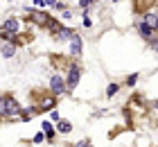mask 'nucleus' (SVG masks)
<instances>
[{
	"mask_svg": "<svg viewBox=\"0 0 158 147\" xmlns=\"http://www.w3.org/2000/svg\"><path fill=\"white\" fill-rule=\"evenodd\" d=\"M50 86H52V93H54V95H63V93H66V82H63L61 75H52Z\"/></svg>",
	"mask_w": 158,
	"mask_h": 147,
	"instance_id": "f257e3e1",
	"label": "nucleus"
},
{
	"mask_svg": "<svg viewBox=\"0 0 158 147\" xmlns=\"http://www.w3.org/2000/svg\"><path fill=\"white\" fill-rule=\"evenodd\" d=\"M18 113H20L18 102L14 100V97H9V95H7V113H5V118H18Z\"/></svg>",
	"mask_w": 158,
	"mask_h": 147,
	"instance_id": "f03ea898",
	"label": "nucleus"
},
{
	"mask_svg": "<svg viewBox=\"0 0 158 147\" xmlns=\"http://www.w3.org/2000/svg\"><path fill=\"white\" fill-rule=\"evenodd\" d=\"M79 75H81L79 66H77V63H73V66H70V70H68V88H75V86H77Z\"/></svg>",
	"mask_w": 158,
	"mask_h": 147,
	"instance_id": "7ed1b4c3",
	"label": "nucleus"
},
{
	"mask_svg": "<svg viewBox=\"0 0 158 147\" xmlns=\"http://www.w3.org/2000/svg\"><path fill=\"white\" fill-rule=\"evenodd\" d=\"M27 14H30V18L34 20L36 25H50V16H45V14H41V11H34V9H27Z\"/></svg>",
	"mask_w": 158,
	"mask_h": 147,
	"instance_id": "20e7f679",
	"label": "nucleus"
},
{
	"mask_svg": "<svg viewBox=\"0 0 158 147\" xmlns=\"http://www.w3.org/2000/svg\"><path fill=\"white\" fill-rule=\"evenodd\" d=\"M18 27H20V23H18L16 18H7L5 25H2V34H7V36H9V34H16Z\"/></svg>",
	"mask_w": 158,
	"mask_h": 147,
	"instance_id": "39448f33",
	"label": "nucleus"
},
{
	"mask_svg": "<svg viewBox=\"0 0 158 147\" xmlns=\"http://www.w3.org/2000/svg\"><path fill=\"white\" fill-rule=\"evenodd\" d=\"M147 27H152L154 32H156V27H158V14H154V11H149V14H145V20H142Z\"/></svg>",
	"mask_w": 158,
	"mask_h": 147,
	"instance_id": "423d86ee",
	"label": "nucleus"
},
{
	"mask_svg": "<svg viewBox=\"0 0 158 147\" xmlns=\"http://www.w3.org/2000/svg\"><path fill=\"white\" fill-rule=\"evenodd\" d=\"M138 32L145 36L147 41H152V36H154V29H152V27H147L145 23H142V20H138Z\"/></svg>",
	"mask_w": 158,
	"mask_h": 147,
	"instance_id": "0eeeda50",
	"label": "nucleus"
},
{
	"mask_svg": "<svg viewBox=\"0 0 158 147\" xmlns=\"http://www.w3.org/2000/svg\"><path fill=\"white\" fill-rule=\"evenodd\" d=\"M54 39L56 41H66V39H73V32H70V29H63V27H59L54 32Z\"/></svg>",
	"mask_w": 158,
	"mask_h": 147,
	"instance_id": "6e6552de",
	"label": "nucleus"
},
{
	"mask_svg": "<svg viewBox=\"0 0 158 147\" xmlns=\"http://www.w3.org/2000/svg\"><path fill=\"white\" fill-rule=\"evenodd\" d=\"M70 41H73V54L79 57V54H81V39H79L77 34H73V39H70Z\"/></svg>",
	"mask_w": 158,
	"mask_h": 147,
	"instance_id": "1a4fd4ad",
	"label": "nucleus"
},
{
	"mask_svg": "<svg viewBox=\"0 0 158 147\" xmlns=\"http://www.w3.org/2000/svg\"><path fill=\"white\" fill-rule=\"evenodd\" d=\"M59 131L61 134H70V131H73V124H70L68 120H61L59 122Z\"/></svg>",
	"mask_w": 158,
	"mask_h": 147,
	"instance_id": "9d476101",
	"label": "nucleus"
},
{
	"mask_svg": "<svg viewBox=\"0 0 158 147\" xmlns=\"http://www.w3.org/2000/svg\"><path fill=\"white\" fill-rule=\"evenodd\" d=\"M7 113V95H0V118H5Z\"/></svg>",
	"mask_w": 158,
	"mask_h": 147,
	"instance_id": "9b49d317",
	"label": "nucleus"
},
{
	"mask_svg": "<svg viewBox=\"0 0 158 147\" xmlns=\"http://www.w3.org/2000/svg\"><path fill=\"white\" fill-rule=\"evenodd\" d=\"M54 106V97H45L41 102V109H52Z\"/></svg>",
	"mask_w": 158,
	"mask_h": 147,
	"instance_id": "f8f14e48",
	"label": "nucleus"
},
{
	"mask_svg": "<svg viewBox=\"0 0 158 147\" xmlns=\"http://www.w3.org/2000/svg\"><path fill=\"white\" fill-rule=\"evenodd\" d=\"M14 52H16V48H14V45H5V48H2V54L9 57V59L14 57Z\"/></svg>",
	"mask_w": 158,
	"mask_h": 147,
	"instance_id": "ddd939ff",
	"label": "nucleus"
},
{
	"mask_svg": "<svg viewBox=\"0 0 158 147\" xmlns=\"http://www.w3.org/2000/svg\"><path fill=\"white\" fill-rule=\"evenodd\" d=\"M43 131L48 134V138H52V136H54V129H52V124H50V122H43Z\"/></svg>",
	"mask_w": 158,
	"mask_h": 147,
	"instance_id": "4468645a",
	"label": "nucleus"
},
{
	"mask_svg": "<svg viewBox=\"0 0 158 147\" xmlns=\"http://www.w3.org/2000/svg\"><path fill=\"white\" fill-rule=\"evenodd\" d=\"M118 88H120L118 84H111V86H109V91H106V95H109V97H113V95L118 93Z\"/></svg>",
	"mask_w": 158,
	"mask_h": 147,
	"instance_id": "2eb2a0df",
	"label": "nucleus"
},
{
	"mask_svg": "<svg viewBox=\"0 0 158 147\" xmlns=\"http://www.w3.org/2000/svg\"><path fill=\"white\" fill-rule=\"evenodd\" d=\"M79 5H81L84 9H86V7H90V5H93V0H81V2H79Z\"/></svg>",
	"mask_w": 158,
	"mask_h": 147,
	"instance_id": "dca6fc26",
	"label": "nucleus"
},
{
	"mask_svg": "<svg viewBox=\"0 0 158 147\" xmlns=\"http://www.w3.org/2000/svg\"><path fill=\"white\" fill-rule=\"evenodd\" d=\"M135 79H138V77H135V75H131V77L127 79V84H129V86H133V84H135Z\"/></svg>",
	"mask_w": 158,
	"mask_h": 147,
	"instance_id": "f3484780",
	"label": "nucleus"
},
{
	"mask_svg": "<svg viewBox=\"0 0 158 147\" xmlns=\"http://www.w3.org/2000/svg\"><path fill=\"white\" fill-rule=\"evenodd\" d=\"M43 5H52V7H54V5H56V0H43Z\"/></svg>",
	"mask_w": 158,
	"mask_h": 147,
	"instance_id": "a211bd4d",
	"label": "nucleus"
},
{
	"mask_svg": "<svg viewBox=\"0 0 158 147\" xmlns=\"http://www.w3.org/2000/svg\"><path fill=\"white\" fill-rule=\"evenodd\" d=\"M149 45H152L154 50H158V41H149Z\"/></svg>",
	"mask_w": 158,
	"mask_h": 147,
	"instance_id": "6ab92c4d",
	"label": "nucleus"
},
{
	"mask_svg": "<svg viewBox=\"0 0 158 147\" xmlns=\"http://www.w3.org/2000/svg\"><path fill=\"white\" fill-rule=\"evenodd\" d=\"M77 147H90V145L86 143V141H81V143H77Z\"/></svg>",
	"mask_w": 158,
	"mask_h": 147,
	"instance_id": "aec40b11",
	"label": "nucleus"
},
{
	"mask_svg": "<svg viewBox=\"0 0 158 147\" xmlns=\"http://www.w3.org/2000/svg\"><path fill=\"white\" fill-rule=\"evenodd\" d=\"M34 5H36V7H43V0H34Z\"/></svg>",
	"mask_w": 158,
	"mask_h": 147,
	"instance_id": "412c9836",
	"label": "nucleus"
},
{
	"mask_svg": "<svg viewBox=\"0 0 158 147\" xmlns=\"http://www.w3.org/2000/svg\"><path fill=\"white\" fill-rule=\"evenodd\" d=\"M156 109H158V102H156Z\"/></svg>",
	"mask_w": 158,
	"mask_h": 147,
	"instance_id": "4be33fe9",
	"label": "nucleus"
},
{
	"mask_svg": "<svg viewBox=\"0 0 158 147\" xmlns=\"http://www.w3.org/2000/svg\"><path fill=\"white\" fill-rule=\"evenodd\" d=\"M156 29H158V27H156Z\"/></svg>",
	"mask_w": 158,
	"mask_h": 147,
	"instance_id": "5701e85b",
	"label": "nucleus"
}]
</instances>
